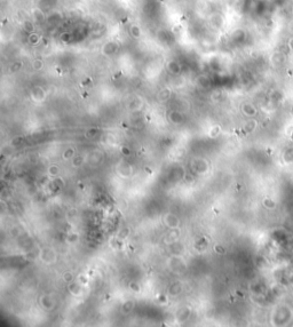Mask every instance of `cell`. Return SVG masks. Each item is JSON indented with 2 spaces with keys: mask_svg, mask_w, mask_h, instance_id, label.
I'll use <instances>...</instances> for the list:
<instances>
[{
  "mask_svg": "<svg viewBox=\"0 0 293 327\" xmlns=\"http://www.w3.org/2000/svg\"><path fill=\"white\" fill-rule=\"evenodd\" d=\"M39 259L42 260V262H45L47 264H52L54 262H56L57 254L53 248H42L39 254Z\"/></svg>",
  "mask_w": 293,
  "mask_h": 327,
  "instance_id": "cell-1",
  "label": "cell"
},
{
  "mask_svg": "<svg viewBox=\"0 0 293 327\" xmlns=\"http://www.w3.org/2000/svg\"><path fill=\"white\" fill-rule=\"evenodd\" d=\"M163 221H164V224H166L167 228L172 230H177L180 228L181 226V222H180V218L177 217V215L172 214V213H166L163 217Z\"/></svg>",
  "mask_w": 293,
  "mask_h": 327,
  "instance_id": "cell-2",
  "label": "cell"
},
{
  "mask_svg": "<svg viewBox=\"0 0 293 327\" xmlns=\"http://www.w3.org/2000/svg\"><path fill=\"white\" fill-rule=\"evenodd\" d=\"M117 174L123 179H128L133 175V168L132 166L126 161H120L117 165Z\"/></svg>",
  "mask_w": 293,
  "mask_h": 327,
  "instance_id": "cell-3",
  "label": "cell"
},
{
  "mask_svg": "<svg viewBox=\"0 0 293 327\" xmlns=\"http://www.w3.org/2000/svg\"><path fill=\"white\" fill-rule=\"evenodd\" d=\"M68 290L69 293L73 295V296L80 297L84 295V285L80 284L78 280H75V282H70L68 285Z\"/></svg>",
  "mask_w": 293,
  "mask_h": 327,
  "instance_id": "cell-4",
  "label": "cell"
},
{
  "mask_svg": "<svg viewBox=\"0 0 293 327\" xmlns=\"http://www.w3.org/2000/svg\"><path fill=\"white\" fill-rule=\"evenodd\" d=\"M39 303L42 305V308L47 310V311L53 310L54 307H55V301L50 295H42L40 297V300H39Z\"/></svg>",
  "mask_w": 293,
  "mask_h": 327,
  "instance_id": "cell-5",
  "label": "cell"
},
{
  "mask_svg": "<svg viewBox=\"0 0 293 327\" xmlns=\"http://www.w3.org/2000/svg\"><path fill=\"white\" fill-rule=\"evenodd\" d=\"M166 68H167L169 73H172V75H179L181 73V71H182L181 64L174 60L168 61L167 64H166Z\"/></svg>",
  "mask_w": 293,
  "mask_h": 327,
  "instance_id": "cell-6",
  "label": "cell"
},
{
  "mask_svg": "<svg viewBox=\"0 0 293 327\" xmlns=\"http://www.w3.org/2000/svg\"><path fill=\"white\" fill-rule=\"evenodd\" d=\"M31 97H32V100L36 102H42L46 98L45 90L39 86L34 87L33 89H32V92H31Z\"/></svg>",
  "mask_w": 293,
  "mask_h": 327,
  "instance_id": "cell-7",
  "label": "cell"
},
{
  "mask_svg": "<svg viewBox=\"0 0 293 327\" xmlns=\"http://www.w3.org/2000/svg\"><path fill=\"white\" fill-rule=\"evenodd\" d=\"M117 49H118V45H117L116 42L109 41L107 42V44H104V46L102 47V54L105 55V56H110V55L116 53Z\"/></svg>",
  "mask_w": 293,
  "mask_h": 327,
  "instance_id": "cell-8",
  "label": "cell"
},
{
  "mask_svg": "<svg viewBox=\"0 0 293 327\" xmlns=\"http://www.w3.org/2000/svg\"><path fill=\"white\" fill-rule=\"evenodd\" d=\"M171 96H172V90H171V88L165 87V88H163V89H160L159 92H158L157 100H158V102L164 103V102L168 101L169 98H171Z\"/></svg>",
  "mask_w": 293,
  "mask_h": 327,
  "instance_id": "cell-9",
  "label": "cell"
},
{
  "mask_svg": "<svg viewBox=\"0 0 293 327\" xmlns=\"http://www.w3.org/2000/svg\"><path fill=\"white\" fill-rule=\"evenodd\" d=\"M190 315H191V309L188 308V307H183L177 312V319L180 323H183V321L189 319Z\"/></svg>",
  "mask_w": 293,
  "mask_h": 327,
  "instance_id": "cell-10",
  "label": "cell"
},
{
  "mask_svg": "<svg viewBox=\"0 0 293 327\" xmlns=\"http://www.w3.org/2000/svg\"><path fill=\"white\" fill-rule=\"evenodd\" d=\"M169 120L172 121L173 124H175V125H180L183 123L184 120V118H183V114L181 112H179V111H172V112L169 113Z\"/></svg>",
  "mask_w": 293,
  "mask_h": 327,
  "instance_id": "cell-11",
  "label": "cell"
},
{
  "mask_svg": "<svg viewBox=\"0 0 293 327\" xmlns=\"http://www.w3.org/2000/svg\"><path fill=\"white\" fill-rule=\"evenodd\" d=\"M32 17H33L36 23H42L46 19V15L40 8H34L32 9Z\"/></svg>",
  "mask_w": 293,
  "mask_h": 327,
  "instance_id": "cell-12",
  "label": "cell"
},
{
  "mask_svg": "<svg viewBox=\"0 0 293 327\" xmlns=\"http://www.w3.org/2000/svg\"><path fill=\"white\" fill-rule=\"evenodd\" d=\"M128 31H129L131 37L134 38V39H140V38L142 37V31H141V28H140L139 25H136V24H132V25H129V29H128Z\"/></svg>",
  "mask_w": 293,
  "mask_h": 327,
  "instance_id": "cell-13",
  "label": "cell"
},
{
  "mask_svg": "<svg viewBox=\"0 0 293 327\" xmlns=\"http://www.w3.org/2000/svg\"><path fill=\"white\" fill-rule=\"evenodd\" d=\"M22 25H23V29H24V31H25L28 34H30V33H32V32H34V31H36L34 23L32 22V21H30V19H24V21H23V23H22Z\"/></svg>",
  "mask_w": 293,
  "mask_h": 327,
  "instance_id": "cell-14",
  "label": "cell"
},
{
  "mask_svg": "<svg viewBox=\"0 0 293 327\" xmlns=\"http://www.w3.org/2000/svg\"><path fill=\"white\" fill-rule=\"evenodd\" d=\"M61 173V168L60 166L56 165V164H53L48 167L47 169V174H48L50 177H57Z\"/></svg>",
  "mask_w": 293,
  "mask_h": 327,
  "instance_id": "cell-15",
  "label": "cell"
},
{
  "mask_svg": "<svg viewBox=\"0 0 293 327\" xmlns=\"http://www.w3.org/2000/svg\"><path fill=\"white\" fill-rule=\"evenodd\" d=\"M182 292V286L180 284H173L168 288V294L171 296H177Z\"/></svg>",
  "mask_w": 293,
  "mask_h": 327,
  "instance_id": "cell-16",
  "label": "cell"
},
{
  "mask_svg": "<svg viewBox=\"0 0 293 327\" xmlns=\"http://www.w3.org/2000/svg\"><path fill=\"white\" fill-rule=\"evenodd\" d=\"M23 68V62L22 61H15L8 67V72L9 73H15V72L20 71Z\"/></svg>",
  "mask_w": 293,
  "mask_h": 327,
  "instance_id": "cell-17",
  "label": "cell"
},
{
  "mask_svg": "<svg viewBox=\"0 0 293 327\" xmlns=\"http://www.w3.org/2000/svg\"><path fill=\"white\" fill-rule=\"evenodd\" d=\"M179 229H177L175 231L173 230V231H171V232L167 234V237H166V239L164 241H166L167 244H174L175 241L177 240V238H179V231H177Z\"/></svg>",
  "mask_w": 293,
  "mask_h": 327,
  "instance_id": "cell-18",
  "label": "cell"
},
{
  "mask_svg": "<svg viewBox=\"0 0 293 327\" xmlns=\"http://www.w3.org/2000/svg\"><path fill=\"white\" fill-rule=\"evenodd\" d=\"M40 40H42V37H40L38 33H36V32H32V33H30L29 36H28V41H29V44L32 46L38 45V44L40 42Z\"/></svg>",
  "mask_w": 293,
  "mask_h": 327,
  "instance_id": "cell-19",
  "label": "cell"
},
{
  "mask_svg": "<svg viewBox=\"0 0 293 327\" xmlns=\"http://www.w3.org/2000/svg\"><path fill=\"white\" fill-rule=\"evenodd\" d=\"M31 68L33 69L34 71H40L44 69V61L40 60V58H34L31 62Z\"/></svg>",
  "mask_w": 293,
  "mask_h": 327,
  "instance_id": "cell-20",
  "label": "cell"
},
{
  "mask_svg": "<svg viewBox=\"0 0 293 327\" xmlns=\"http://www.w3.org/2000/svg\"><path fill=\"white\" fill-rule=\"evenodd\" d=\"M121 309H123V312H124V313H129V312L134 309V301H132V300L125 301L124 303H123Z\"/></svg>",
  "mask_w": 293,
  "mask_h": 327,
  "instance_id": "cell-21",
  "label": "cell"
},
{
  "mask_svg": "<svg viewBox=\"0 0 293 327\" xmlns=\"http://www.w3.org/2000/svg\"><path fill=\"white\" fill-rule=\"evenodd\" d=\"M62 280H63L65 284H70V282H75V274L71 271H65L63 274H62Z\"/></svg>",
  "mask_w": 293,
  "mask_h": 327,
  "instance_id": "cell-22",
  "label": "cell"
},
{
  "mask_svg": "<svg viewBox=\"0 0 293 327\" xmlns=\"http://www.w3.org/2000/svg\"><path fill=\"white\" fill-rule=\"evenodd\" d=\"M73 157H75V149H72V148L65 149V150L63 151V153H62V158H63V160H71Z\"/></svg>",
  "mask_w": 293,
  "mask_h": 327,
  "instance_id": "cell-23",
  "label": "cell"
},
{
  "mask_svg": "<svg viewBox=\"0 0 293 327\" xmlns=\"http://www.w3.org/2000/svg\"><path fill=\"white\" fill-rule=\"evenodd\" d=\"M84 161H85V159H84L83 156H75V157L72 158V166H73L75 168H79V167L83 166Z\"/></svg>",
  "mask_w": 293,
  "mask_h": 327,
  "instance_id": "cell-24",
  "label": "cell"
},
{
  "mask_svg": "<svg viewBox=\"0 0 293 327\" xmlns=\"http://www.w3.org/2000/svg\"><path fill=\"white\" fill-rule=\"evenodd\" d=\"M128 288L133 292V293H140L141 292V286L138 282H131L128 284Z\"/></svg>",
  "mask_w": 293,
  "mask_h": 327,
  "instance_id": "cell-25",
  "label": "cell"
},
{
  "mask_svg": "<svg viewBox=\"0 0 293 327\" xmlns=\"http://www.w3.org/2000/svg\"><path fill=\"white\" fill-rule=\"evenodd\" d=\"M78 240H79V236H78V233H76V232L69 233L68 237H67V241H68L69 244H73V243H77Z\"/></svg>",
  "mask_w": 293,
  "mask_h": 327,
  "instance_id": "cell-26",
  "label": "cell"
},
{
  "mask_svg": "<svg viewBox=\"0 0 293 327\" xmlns=\"http://www.w3.org/2000/svg\"><path fill=\"white\" fill-rule=\"evenodd\" d=\"M98 128H90V129H88L86 133V137L87 139H94L95 136L98 135Z\"/></svg>",
  "mask_w": 293,
  "mask_h": 327,
  "instance_id": "cell-27",
  "label": "cell"
},
{
  "mask_svg": "<svg viewBox=\"0 0 293 327\" xmlns=\"http://www.w3.org/2000/svg\"><path fill=\"white\" fill-rule=\"evenodd\" d=\"M220 132H221V128H220V126H213V127L211 128V131H210V136H211V137H216V136L220 134Z\"/></svg>",
  "mask_w": 293,
  "mask_h": 327,
  "instance_id": "cell-28",
  "label": "cell"
},
{
  "mask_svg": "<svg viewBox=\"0 0 293 327\" xmlns=\"http://www.w3.org/2000/svg\"><path fill=\"white\" fill-rule=\"evenodd\" d=\"M128 234H129V230L123 229L121 231H119V233H118V239H119V240H124V239H126V238L128 237Z\"/></svg>",
  "mask_w": 293,
  "mask_h": 327,
  "instance_id": "cell-29",
  "label": "cell"
},
{
  "mask_svg": "<svg viewBox=\"0 0 293 327\" xmlns=\"http://www.w3.org/2000/svg\"><path fill=\"white\" fill-rule=\"evenodd\" d=\"M213 249H214V252L216 253V254H221V255H222V254H225V247H223V246H221V245H219V244L214 245V246H213Z\"/></svg>",
  "mask_w": 293,
  "mask_h": 327,
  "instance_id": "cell-30",
  "label": "cell"
},
{
  "mask_svg": "<svg viewBox=\"0 0 293 327\" xmlns=\"http://www.w3.org/2000/svg\"><path fill=\"white\" fill-rule=\"evenodd\" d=\"M120 152L124 154L125 157H128V156L131 154V150H129V148H127V147H121L120 148Z\"/></svg>",
  "mask_w": 293,
  "mask_h": 327,
  "instance_id": "cell-31",
  "label": "cell"
},
{
  "mask_svg": "<svg viewBox=\"0 0 293 327\" xmlns=\"http://www.w3.org/2000/svg\"><path fill=\"white\" fill-rule=\"evenodd\" d=\"M70 38H71L70 33L65 32V33H62V36H61V40H62V41H64V42H69Z\"/></svg>",
  "mask_w": 293,
  "mask_h": 327,
  "instance_id": "cell-32",
  "label": "cell"
},
{
  "mask_svg": "<svg viewBox=\"0 0 293 327\" xmlns=\"http://www.w3.org/2000/svg\"><path fill=\"white\" fill-rule=\"evenodd\" d=\"M77 280H78V282H80V284H83L84 286H85V285L87 284V282H88V279H87L86 276H80V277H79V278L77 279Z\"/></svg>",
  "mask_w": 293,
  "mask_h": 327,
  "instance_id": "cell-33",
  "label": "cell"
},
{
  "mask_svg": "<svg viewBox=\"0 0 293 327\" xmlns=\"http://www.w3.org/2000/svg\"><path fill=\"white\" fill-rule=\"evenodd\" d=\"M158 302H159L160 304H164V303H166V296H165V295H163V294H162V295H159V296H158Z\"/></svg>",
  "mask_w": 293,
  "mask_h": 327,
  "instance_id": "cell-34",
  "label": "cell"
}]
</instances>
